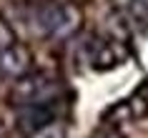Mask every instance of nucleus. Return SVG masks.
<instances>
[{"instance_id": "nucleus-1", "label": "nucleus", "mask_w": 148, "mask_h": 138, "mask_svg": "<svg viewBox=\"0 0 148 138\" xmlns=\"http://www.w3.org/2000/svg\"><path fill=\"white\" fill-rule=\"evenodd\" d=\"M80 8L70 3H55V0H40L28 10V23L38 35L50 40H65L80 28Z\"/></svg>"}, {"instance_id": "nucleus-2", "label": "nucleus", "mask_w": 148, "mask_h": 138, "mask_svg": "<svg viewBox=\"0 0 148 138\" xmlns=\"http://www.w3.org/2000/svg\"><path fill=\"white\" fill-rule=\"evenodd\" d=\"M60 93V80L48 73H28L23 78H15V83L8 93V100L15 108L33 106V103H50Z\"/></svg>"}, {"instance_id": "nucleus-3", "label": "nucleus", "mask_w": 148, "mask_h": 138, "mask_svg": "<svg viewBox=\"0 0 148 138\" xmlns=\"http://www.w3.org/2000/svg\"><path fill=\"white\" fill-rule=\"evenodd\" d=\"M83 53L93 70H110L125 58V53H121V45L116 40H101V38H90L83 45Z\"/></svg>"}, {"instance_id": "nucleus-4", "label": "nucleus", "mask_w": 148, "mask_h": 138, "mask_svg": "<svg viewBox=\"0 0 148 138\" xmlns=\"http://www.w3.org/2000/svg\"><path fill=\"white\" fill-rule=\"evenodd\" d=\"M33 50L25 43H13L10 48H5L0 53V76L5 78H23L28 73H33Z\"/></svg>"}, {"instance_id": "nucleus-5", "label": "nucleus", "mask_w": 148, "mask_h": 138, "mask_svg": "<svg viewBox=\"0 0 148 138\" xmlns=\"http://www.w3.org/2000/svg\"><path fill=\"white\" fill-rule=\"evenodd\" d=\"M58 121L55 118L53 100L50 103H33V106H20L15 111V126L23 136H33L35 130H40L43 126Z\"/></svg>"}, {"instance_id": "nucleus-6", "label": "nucleus", "mask_w": 148, "mask_h": 138, "mask_svg": "<svg viewBox=\"0 0 148 138\" xmlns=\"http://www.w3.org/2000/svg\"><path fill=\"white\" fill-rule=\"evenodd\" d=\"M28 138H65V126L60 121H53V123H48V126H43L40 130H35Z\"/></svg>"}, {"instance_id": "nucleus-7", "label": "nucleus", "mask_w": 148, "mask_h": 138, "mask_svg": "<svg viewBox=\"0 0 148 138\" xmlns=\"http://www.w3.org/2000/svg\"><path fill=\"white\" fill-rule=\"evenodd\" d=\"M13 43H15V33H13V28L0 18V53H3L5 48H10Z\"/></svg>"}, {"instance_id": "nucleus-8", "label": "nucleus", "mask_w": 148, "mask_h": 138, "mask_svg": "<svg viewBox=\"0 0 148 138\" xmlns=\"http://www.w3.org/2000/svg\"><path fill=\"white\" fill-rule=\"evenodd\" d=\"M95 138H125V136L116 128V126H106L103 130H98V133H95Z\"/></svg>"}, {"instance_id": "nucleus-9", "label": "nucleus", "mask_w": 148, "mask_h": 138, "mask_svg": "<svg viewBox=\"0 0 148 138\" xmlns=\"http://www.w3.org/2000/svg\"><path fill=\"white\" fill-rule=\"evenodd\" d=\"M0 138H8V133H5V126H3V121H0Z\"/></svg>"}]
</instances>
